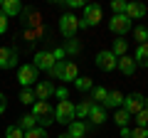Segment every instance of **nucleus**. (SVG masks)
<instances>
[{
	"label": "nucleus",
	"instance_id": "1",
	"mask_svg": "<svg viewBox=\"0 0 148 138\" xmlns=\"http://www.w3.org/2000/svg\"><path fill=\"white\" fill-rule=\"evenodd\" d=\"M32 116L37 118V123H42V128H47L49 123H54V111L47 101H35L32 104Z\"/></svg>",
	"mask_w": 148,
	"mask_h": 138
},
{
	"label": "nucleus",
	"instance_id": "2",
	"mask_svg": "<svg viewBox=\"0 0 148 138\" xmlns=\"http://www.w3.org/2000/svg\"><path fill=\"white\" fill-rule=\"evenodd\" d=\"M77 30H79V17L72 15V12H64V15L59 17V32H62L67 40H74Z\"/></svg>",
	"mask_w": 148,
	"mask_h": 138
},
{
	"label": "nucleus",
	"instance_id": "3",
	"mask_svg": "<svg viewBox=\"0 0 148 138\" xmlns=\"http://www.w3.org/2000/svg\"><path fill=\"white\" fill-rule=\"evenodd\" d=\"M101 22V8L96 3L84 5V17H79V27H96Z\"/></svg>",
	"mask_w": 148,
	"mask_h": 138
},
{
	"label": "nucleus",
	"instance_id": "4",
	"mask_svg": "<svg viewBox=\"0 0 148 138\" xmlns=\"http://www.w3.org/2000/svg\"><path fill=\"white\" fill-rule=\"evenodd\" d=\"M109 30L114 32V35H119V37H126L128 32L133 30V22L128 20L126 15H114L109 20Z\"/></svg>",
	"mask_w": 148,
	"mask_h": 138
},
{
	"label": "nucleus",
	"instance_id": "5",
	"mask_svg": "<svg viewBox=\"0 0 148 138\" xmlns=\"http://www.w3.org/2000/svg\"><path fill=\"white\" fill-rule=\"evenodd\" d=\"M54 121L57 123H67V126L74 121V104L69 99L57 104V109H54Z\"/></svg>",
	"mask_w": 148,
	"mask_h": 138
},
{
	"label": "nucleus",
	"instance_id": "6",
	"mask_svg": "<svg viewBox=\"0 0 148 138\" xmlns=\"http://www.w3.org/2000/svg\"><path fill=\"white\" fill-rule=\"evenodd\" d=\"M143 99H146V96L143 94H138V91H133V94H128V96H123V111L128 113V116H136L138 111H141L143 109Z\"/></svg>",
	"mask_w": 148,
	"mask_h": 138
},
{
	"label": "nucleus",
	"instance_id": "7",
	"mask_svg": "<svg viewBox=\"0 0 148 138\" xmlns=\"http://www.w3.org/2000/svg\"><path fill=\"white\" fill-rule=\"evenodd\" d=\"M17 81L22 84V89L37 84V69L32 67V64H22V67L17 69Z\"/></svg>",
	"mask_w": 148,
	"mask_h": 138
},
{
	"label": "nucleus",
	"instance_id": "8",
	"mask_svg": "<svg viewBox=\"0 0 148 138\" xmlns=\"http://www.w3.org/2000/svg\"><path fill=\"white\" fill-rule=\"evenodd\" d=\"M116 62L119 59L111 54V49H104V52L96 54V67H99L101 72H114V69H116Z\"/></svg>",
	"mask_w": 148,
	"mask_h": 138
},
{
	"label": "nucleus",
	"instance_id": "9",
	"mask_svg": "<svg viewBox=\"0 0 148 138\" xmlns=\"http://www.w3.org/2000/svg\"><path fill=\"white\" fill-rule=\"evenodd\" d=\"M32 67H35L37 72H49V69L54 67V54L52 52H37Z\"/></svg>",
	"mask_w": 148,
	"mask_h": 138
},
{
	"label": "nucleus",
	"instance_id": "10",
	"mask_svg": "<svg viewBox=\"0 0 148 138\" xmlns=\"http://www.w3.org/2000/svg\"><path fill=\"white\" fill-rule=\"evenodd\" d=\"M17 64V49L0 47V69H12Z\"/></svg>",
	"mask_w": 148,
	"mask_h": 138
},
{
	"label": "nucleus",
	"instance_id": "11",
	"mask_svg": "<svg viewBox=\"0 0 148 138\" xmlns=\"http://www.w3.org/2000/svg\"><path fill=\"white\" fill-rule=\"evenodd\" d=\"M32 91H35V99L37 101H47L49 96L54 94V84H52V81H47V79H45V81H37Z\"/></svg>",
	"mask_w": 148,
	"mask_h": 138
},
{
	"label": "nucleus",
	"instance_id": "12",
	"mask_svg": "<svg viewBox=\"0 0 148 138\" xmlns=\"http://www.w3.org/2000/svg\"><path fill=\"white\" fill-rule=\"evenodd\" d=\"M0 12L10 20V17H17L22 12V5L17 3V0H3V3H0Z\"/></svg>",
	"mask_w": 148,
	"mask_h": 138
},
{
	"label": "nucleus",
	"instance_id": "13",
	"mask_svg": "<svg viewBox=\"0 0 148 138\" xmlns=\"http://www.w3.org/2000/svg\"><path fill=\"white\" fill-rule=\"evenodd\" d=\"M86 131H89V123L86 121H72L67 128V136L69 138H86Z\"/></svg>",
	"mask_w": 148,
	"mask_h": 138
},
{
	"label": "nucleus",
	"instance_id": "14",
	"mask_svg": "<svg viewBox=\"0 0 148 138\" xmlns=\"http://www.w3.org/2000/svg\"><path fill=\"white\" fill-rule=\"evenodd\" d=\"M123 15L128 17V20H141L143 15H146V8H143V3H126V12Z\"/></svg>",
	"mask_w": 148,
	"mask_h": 138
},
{
	"label": "nucleus",
	"instance_id": "15",
	"mask_svg": "<svg viewBox=\"0 0 148 138\" xmlns=\"http://www.w3.org/2000/svg\"><path fill=\"white\" fill-rule=\"evenodd\" d=\"M116 69H121V74L131 77L133 72H136V59H133V57H128V54H123V57H119Z\"/></svg>",
	"mask_w": 148,
	"mask_h": 138
},
{
	"label": "nucleus",
	"instance_id": "16",
	"mask_svg": "<svg viewBox=\"0 0 148 138\" xmlns=\"http://www.w3.org/2000/svg\"><path fill=\"white\" fill-rule=\"evenodd\" d=\"M91 106H94V101H91V99H84L82 104H77V106H74V121H84V118H89Z\"/></svg>",
	"mask_w": 148,
	"mask_h": 138
},
{
	"label": "nucleus",
	"instance_id": "17",
	"mask_svg": "<svg viewBox=\"0 0 148 138\" xmlns=\"http://www.w3.org/2000/svg\"><path fill=\"white\" fill-rule=\"evenodd\" d=\"M89 121L94 123V126H101V123L106 121V111H104V106L94 104V106H91V111H89Z\"/></svg>",
	"mask_w": 148,
	"mask_h": 138
},
{
	"label": "nucleus",
	"instance_id": "18",
	"mask_svg": "<svg viewBox=\"0 0 148 138\" xmlns=\"http://www.w3.org/2000/svg\"><path fill=\"white\" fill-rule=\"evenodd\" d=\"M109 106V109H121L123 106V94L121 91H109V96H106V101H104V109Z\"/></svg>",
	"mask_w": 148,
	"mask_h": 138
},
{
	"label": "nucleus",
	"instance_id": "19",
	"mask_svg": "<svg viewBox=\"0 0 148 138\" xmlns=\"http://www.w3.org/2000/svg\"><path fill=\"white\" fill-rule=\"evenodd\" d=\"M77 77H79L77 64H74V62H64V69H62V77H59V79H62V81H74Z\"/></svg>",
	"mask_w": 148,
	"mask_h": 138
},
{
	"label": "nucleus",
	"instance_id": "20",
	"mask_svg": "<svg viewBox=\"0 0 148 138\" xmlns=\"http://www.w3.org/2000/svg\"><path fill=\"white\" fill-rule=\"evenodd\" d=\"M133 59H136V67H148V42H146V44H138V47H136Z\"/></svg>",
	"mask_w": 148,
	"mask_h": 138
},
{
	"label": "nucleus",
	"instance_id": "21",
	"mask_svg": "<svg viewBox=\"0 0 148 138\" xmlns=\"http://www.w3.org/2000/svg\"><path fill=\"white\" fill-rule=\"evenodd\" d=\"M17 128L20 131H32V128H37V118L32 116V113H25V116H20V123H17Z\"/></svg>",
	"mask_w": 148,
	"mask_h": 138
},
{
	"label": "nucleus",
	"instance_id": "22",
	"mask_svg": "<svg viewBox=\"0 0 148 138\" xmlns=\"http://www.w3.org/2000/svg\"><path fill=\"white\" fill-rule=\"evenodd\" d=\"M128 52V42L123 37H119V40H114V47H111V54H114V57H123V54Z\"/></svg>",
	"mask_w": 148,
	"mask_h": 138
},
{
	"label": "nucleus",
	"instance_id": "23",
	"mask_svg": "<svg viewBox=\"0 0 148 138\" xmlns=\"http://www.w3.org/2000/svg\"><path fill=\"white\" fill-rule=\"evenodd\" d=\"M106 96H109V89H104V86H94L91 89V101L94 104H104Z\"/></svg>",
	"mask_w": 148,
	"mask_h": 138
},
{
	"label": "nucleus",
	"instance_id": "24",
	"mask_svg": "<svg viewBox=\"0 0 148 138\" xmlns=\"http://www.w3.org/2000/svg\"><path fill=\"white\" fill-rule=\"evenodd\" d=\"M74 86L79 91H91L94 89V81H91L89 77H77V79H74Z\"/></svg>",
	"mask_w": 148,
	"mask_h": 138
},
{
	"label": "nucleus",
	"instance_id": "25",
	"mask_svg": "<svg viewBox=\"0 0 148 138\" xmlns=\"http://www.w3.org/2000/svg\"><path fill=\"white\" fill-rule=\"evenodd\" d=\"M131 32H133V37L138 40V44H146V42H148V30H146V27H143V25L133 27Z\"/></svg>",
	"mask_w": 148,
	"mask_h": 138
},
{
	"label": "nucleus",
	"instance_id": "26",
	"mask_svg": "<svg viewBox=\"0 0 148 138\" xmlns=\"http://www.w3.org/2000/svg\"><path fill=\"white\" fill-rule=\"evenodd\" d=\"M17 99H20L22 104H35V101H37V99H35V91H32V89H22Z\"/></svg>",
	"mask_w": 148,
	"mask_h": 138
},
{
	"label": "nucleus",
	"instance_id": "27",
	"mask_svg": "<svg viewBox=\"0 0 148 138\" xmlns=\"http://www.w3.org/2000/svg\"><path fill=\"white\" fill-rule=\"evenodd\" d=\"M114 121H116V123H119V128H121V126H128L131 116H128V113L123 111V109H119V111H116V116H114Z\"/></svg>",
	"mask_w": 148,
	"mask_h": 138
},
{
	"label": "nucleus",
	"instance_id": "28",
	"mask_svg": "<svg viewBox=\"0 0 148 138\" xmlns=\"http://www.w3.org/2000/svg\"><path fill=\"white\" fill-rule=\"evenodd\" d=\"M5 138H25V131H20L17 126H8L5 128Z\"/></svg>",
	"mask_w": 148,
	"mask_h": 138
},
{
	"label": "nucleus",
	"instance_id": "29",
	"mask_svg": "<svg viewBox=\"0 0 148 138\" xmlns=\"http://www.w3.org/2000/svg\"><path fill=\"white\" fill-rule=\"evenodd\" d=\"M25 138H47V131H45L42 126H37V128H32V131H27Z\"/></svg>",
	"mask_w": 148,
	"mask_h": 138
},
{
	"label": "nucleus",
	"instance_id": "30",
	"mask_svg": "<svg viewBox=\"0 0 148 138\" xmlns=\"http://www.w3.org/2000/svg\"><path fill=\"white\" fill-rule=\"evenodd\" d=\"M133 118H136V123H138L141 128H146V126H148V111H143V109H141V111H138Z\"/></svg>",
	"mask_w": 148,
	"mask_h": 138
},
{
	"label": "nucleus",
	"instance_id": "31",
	"mask_svg": "<svg viewBox=\"0 0 148 138\" xmlns=\"http://www.w3.org/2000/svg\"><path fill=\"white\" fill-rule=\"evenodd\" d=\"M62 69H64V62H54V67L49 69L47 74H49V77H54V79H59V77H62Z\"/></svg>",
	"mask_w": 148,
	"mask_h": 138
},
{
	"label": "nucleus",
	"instance_id": "32",
	"mask_svg": "<svg viewBox=\"0 0 148 138\" xmlns=\"http://www.w3.org/2000/svg\"><path fill=\"white\" fill-rule=\"evenodd\" d=\"M111 10L116 12V15H123V12H126V3H123V0H114V3H111Z\"/></svg>",
	"mask_w": 148,
	"mask_h": 138
},
{
	"label": "nucleus",
	"instance_id": "33",
	"mask_svg": "<svg viewBox=\"0 0 148 138\" xmlns=\"http://www.w3.org/2000/svg\"><path fill=\"white\" fill-rule=\"evenodd\" d=\"M79 52V42L77 40H69V44L64 47V54H77Z\"/></svg>",
	"mask_w": 148,
	"mask_h": 138
},
{
	"label": "nucleus",
	"instance_id": "34",
	"mask_svg": "<svg viewBox=\"0 0 148 138\" xmlns=\"http://www.w3.org/2000/svg\"><path fill=\"white\" fill-rule=\"evenodd\" d=\"M54 94L59 96V101H67V99H69V89H67V86H57Z\"/></svg>",
	"mask_w": 148,
	"mask_h": 138
},
{
	"label": "nucleus",
	"instance_id": "35",
	"mask_svg": "<svg viewBox=\"0 0 148 138\" xmlns=\"http://www.w3.org/2000/svg\"><path fill=\"white\" fill-rule=\"evenodd\" d=\"M131 138H148V128H141V126L133 128V131H131Z\"/></svg>",
	"mask_w": 148,
	"mask_h": 138
},
{
	"label": "nucleus",
	"instance_id": "36",
	"mask_svg": "<svg viewBox=\"0 0 148 138\" xmlns=\"http://www.w3.org/2000/svg\"><path fill=\"white\" fill-rule=\"evenodd\" d=\"M5 32H8V17L0 12V35H5Z\"/></svg>",
	"mask_w": 148,
	"mask_h": 138
},
{
	"label": "nucleus",
	"instance_id": "37",
	"mask_svg": "<svg viewBox=\"0 0 148 138\" xmlns=\"http://www.w3.org/2000/svg\"><path fill=\"white\" fill-rule=\"evenodd\" d=\"M8 111V99H5V94H0V116Z\"/></svg>",
	"mask_w": 148,
	"mask_h": 138
},
{
	"label": "nucleus",
	"instance_id": "38",
	"mask_svg": "<svg viewBox=\"0 0 148 138\" xmlns=\"http://www.w3.org/2000/svg\"><path fill=\"white\" fill-rule=\"evenodd\" d=\"M67 5L69 8H84V3L82 0H67Z\"/></svg>",
	"mask_w": 148,
	"mask_h": 138
},
{
	"label": "nucleus",
	"instance_id": "39",
	"mask_svg": "<svg viewBox=\"0 0 148 138\" xmlns=\"http://www.w3.org/2000/svg\"><path fill=\"white\" fill-rule=\"evenodd\" d=\"M121 138H131V128L128 126H121Z\"/></svg>",
	"mask_w": 148,
	"mask_h": 138
},
{
	"label": "nucleus",
	"instance_id": "40",
	"mask_svg": "<svg viewBox=\"0 0 148 138\" xmlns=\"http://www.w3.org/2000/svg\"><path fill=\"white\" fill-rule=\"evenodd\" d=\"M143 111H148V96L143 99Z\"/></svg>",
	"mask_w": 148,
	"mask_h": 138
},
{
	"label": "nucleus",
	"instance_id": "41",
	"mask_svg": "<svg viewBox=\"0 0 148 138\" xmlns=\"http://www.w3.org/2000/svg\"><path fill=\"white\" fill-rule=\"evenodd\" d=\"M57 138H69V136H67V133H62V136H57Z\"/></svg>",
	"mask_w": 148,
	"mask_h": 138
}]
</instances>
